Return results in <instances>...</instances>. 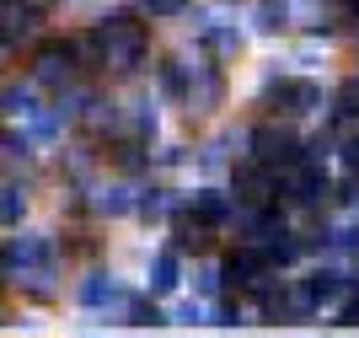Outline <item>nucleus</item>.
I'll list each match as a JSON object with an SVG mask.
<instances>
[{
	"instance_id": "obj_1",
	"label": "nucleus",
	"mask_w": 359,
	"mask_h": 338,
	"mask_svg": "<svg viewBox=\"0 0 359 338\" xmlns=\"http://www.w3.org/2000/svg\"><path fill=\"white\" fill-rule=\"evenodd\" d=\"M172 274H177V263H172V258H156V290H172V285H177Z\"/></svg>"
},
{
	"instance_id": "obj_2",
	"label": "nucleus",
	"mask_w": 359,
	"mask_h": 338,
	"mask_svg": "<svg viewBox=\"0 0 359 338\" xmlns=\"http://www.w3.org/2000/svg\"><path fill=\"white\" fill-rule=\"evenodd\" d=\"M311 296H317V301L338 296V274H317V285H311Z\"/></svg>"
}]
</instances>
